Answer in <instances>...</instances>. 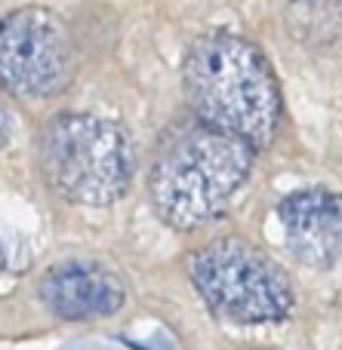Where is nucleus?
Masks as SVG:
<instances>
[{"label": "nucleus", "mask_w": 342, "mask_h": 350, "mask_svg": "<svg viewBox=\"0 0 342 350\" xmlns=\"http://www.w3.org/2000/svg\"><path fill=\"white\" fill-rule=\"evenodd\" d=\"M182 90L197 123L265 148L281 123V86L250 40L207 34L188 49Z\"/></svg>", "instance_id": "f257e3e1"}, {"label": "nucleus", "mask_w": 342, "mask_h": 350, "mask_svg": "<svg viewBox=\"0 0 342 350\" xmlns=\"http://www.w3.org/2000/svg\"><path fill=\"white\" fill-rule=\"evenodd\" d=\"M256 148L204 123L179 129L160 148L148 193L170 228L191 230L213 221L244 187Z\"/></svg>", "instance_id": "f03ea898"}, {"label": "nucleus", "mask_w": 342, "mask_h": 350, "mask_svg": "<svg viewBox=\"0 0 342 350\" xmlns=\"http://www.w3.org/2000/svg\"><path fill=\"white\" fill-rule=\"evenodd\" d=\"M40 175L59 197L80 206L121 200L133 178V148L117 123L93 114H62L37 142Z\"/></svg>", "instance_id": "7ed1b4c3"}, {"label": "nucleus", "mask_w": 342, "mask_h": 350, "mask_svg": "<svg viewBox=\"0 0 342 350\" xmlns=\"http://www.w3.org/2000/svg\"><path fill=\"white\" fill-rule=\"evenodd\" d=\"M191 283L232 323H281L296 304L278 261L241 237H222L191 255Z\"/></svg>", "instance_id": "20e7f679"}, {"label": "nucleus", "mask_w": 342, "mask_h": 350, "mask_svg": "<svg viewBox=\"0 0 342 350\" xmlns=\"http://www.w3.org/2000/svg\"><path fill=\"white\" fill-rule=\"evenodd\" d=\"M77 53L68 22L47 6L0 18V83L19 98H53L71 83Z\"/></svg>", "instance_id": "39448f33"}, {"label": "nucleus", "mask_w": 342, "mask_h": 350, "mask_svg": "<svg viewBox=\"0 0 342 350\" xmlns=\"http://www.w3.org/2000/svg\"><path fill=\"white\" fill-rule=\"evenodd\" d=\"M284 240L306 267H333L342 261V193L300 191L278 209Z\"/></svg>", "instance_id": "423d86ee"}, {"label": "nucleus", "mask_w": 342, "mask_h": 350, "mask_svg": "<svg viewBox=\"0 0 342 350\" xmlns=\"http://www.w3.org/2000/svg\"><path fill=\"white\" fill-rule=\"evenodd\" d=\"M40 298L62 320H102L123 308L127 289L108 267L93 261H65L43 277Z\"/></svg>", "instance_id": "0eeeda50"}]
</instances>
